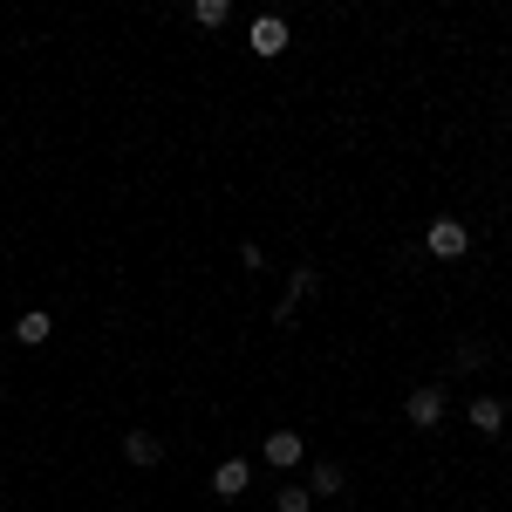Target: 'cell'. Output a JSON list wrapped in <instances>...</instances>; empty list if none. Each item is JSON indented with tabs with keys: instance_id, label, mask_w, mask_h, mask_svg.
Segmentation results:
<instances>
[{
	"instance_id": "cell-1",
	"label": "cell",
	"mask_w": 512,
	"mask_h": 512,
	"mask_svg": "<svg viewBox=\"0 0 512 512\" xmlns=\"http://www.w3.org/2000/svg\"><path fill=\"white\" fill-rule=\"evenodd\" d=\"M315 287H321V274H315V267H308V260H301V267L287 274V294H280V308H274V328H287V321L301 315V301H308Z\"/></svg>"
},
{
	"instance_id": "cell-2",
	"label": "cell",
	"mask_w": 512,
	"mask_h": 512,
	"mask_svg": "<svg viewBox=\"0 0 512 512\" xmlns=\"http://www.w3.org/2000/svg\"><path fill=\"white\" fill-rule=\"evenodd\" d=\"M403 417H410L417 431H431L437 417H444V383H417V390H410V403H403Z\"/></svg>"
},
{
	"instance_id": "cell-3",
	"label": "cell",
	"mask_w": 512,
	"mask_h": 512,
	"mask_svg": "<svg viewBox=\"0 0 512 512\" xmlns=\"http://www.w3.org/2000/svg\"><path fill=\"white\" fill-rule=\"evenodd\" d=\"M424 246H431L437 260H458V253L472 246V233H465V219H431V233H424Z\"/></svg>"
},
{
	"instance_id": "cell-4",
	"label": "cell",
	"mask_w": 512,
	"mask_h": 512,
	"mask_svg": "<svg viewBox=\"0 0 512 512\" xmlns=\"http://www.w3.org/2000/svg\"><path fill=\"white\" fill-rule=\"evenodd\" d=\"M280 48H287V21L280 14H260L253 21V55H280Z\"/></svg>"
},
{
	"instance_id": "cell-5",
	"label": "cell",
	"mask_w": 512,
	"mask_h": 512,
	"mask_svg": "<svg viewBox=\"0 0 512 512\" xmlns=\"http://www.w3.org/2000/svg\"><path fill=\"white\" fill-rule=\"evenodd\" d=\"M48 335H55V321L41 315V308H28V315L14 321V342H21V349H41V342H48Z\"/></svg>"
},
{
	"instance_id": "cell-6",
	"label": "cell",
	"mask_w": 512,
	"mask_h": 512,
	"mask_svg": "<svg viewBox=\"0 0 512 512\" xmlns=\"http://www.w3.org/2000/svg\"><path fill=\"white\" fill-rule=\"evenodd\" d=\"M246 458H226V465H219V472H212V492H219V499H239V492H246Z\"/></svg>"
},
{
	"instance_id": "cell-7",
	"label": "cell",
	"mask_w": 512,
	"mask_h": 512,
	"mask_svg": "<svg viewBox=\"0 0 512 512\" xmlns=\"http://www.w3.org/2000/svg\"><path fill=\"white\" fill-rule=\"evenodd\" d=\"M472 431H485V437L506 431V403H499V396H478L472 403Z\"/></svg>"
},
{
	"instance_id": "cell-8",
	"label": "cell",
	"mask_w": 512,
	"mask_h": 512,
	"mask_svg": "<svg viewBox=\"0 0 512 512\" xmlns=\"http://www.w3.org/2000/svg\"><path fill=\"white\" fill-rule=\"evenodd\" d=\"M267 465H274V472L301 465V437H294V431H274V437H267Z\"/></svg>"
},
{
	"instance_id": "cell-9",
	"label": "cell",
	"mask_w": 512,
	"mask_h": 512,
	"mask_svg": "<svg viewBox=\"0 0 512 512\" xmlns=\"http://www.w3.org/2000/svg\"><path fill=\"white\" fill-rule=\"evenodd\" d=\"M123 451H130V465H158V458H164V444L151 431H130V437H123Z\"/></svg>"
},
{
	"instance_id": "cell-10",
	"label": "cell",
	"mask_w": 512,
	"mask_h": 512,
	"mask_svg": "<svg viewBox=\"0 0 512 512\" xmlns=\"http://www.w3.org/2000/svg\"><path fill=\"white\" fill-rule=\"evenodd\" d=\"M342 485H349V472H342V465H315V478H308V492H315V499H335Z\"/></svg>"
},
{
	"instance_id": "cell-11",
	"label": "cell",
	"mask_w": 512,
	"mask_h": 512,
	"mask_svg": "<svg viewBox=\"0 0 512 512\" xmlns=\"http://www.w3.org/2000/svg\"><path fill=\"white\" fill-rule=\"evenodd\" d=\"M308 506H315L308 485H280V492H274V512H308Z\"/></svg>"
},
{
	"instance_id": "cell-12",
	"label": "cell",
	"mask_w": 512,
	"mask_h": 512,
	"mask_svg": "<svg viewBox=\"0 0 512 512\" xmlns=\"http://www.w3.org/2000/svg\"><path fill=\"white\" fill-rule=\"evenodd\" d=\"M226 14H233L226 0H198V7H192V21H198V28H226Z\"/></svg>"
},
{
	"instance_id": "cell-13",
	"label": "cell",
	"mask_w": 512,
	"mask_h": 512,
	"mask_svg": "<svg viewBox=\"0 0 512 512\" xmlns=\"http://www.w3.org/2000/svg\"><path fill=\"white\" fill-rule=\"evenodd\" d=\"M458 369H485V342H465L458 349Z\"/></svg>"
}]
</instances>
